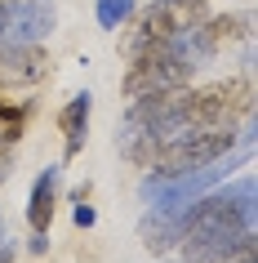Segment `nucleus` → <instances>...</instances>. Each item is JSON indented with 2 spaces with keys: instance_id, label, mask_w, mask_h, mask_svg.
<instances>
[{
  "instance_id": "nucleus-1",
  "label": "nucleus",
  "mask_w": 258,
  "mask_h": 263,
  "mask_svg": "<svg viewBox=\"0 0 258 263\" xmlns=\"http://www.w3.org/2000/svg\"><path fill=\"white\" fill-rule=\"evenodd\" d=\"M236 147V125H209V129H178L165 139H129L125 156L156 174H183V170L218 165Z\"/></svg>"
},
{
  "instance_id": "nucleus-2",
  "label": "nucleus",
  "mask_w": 258,
  "mask_h": 263,
  "mask_svg": "<svg viewBox=\"0 0 258 263\" xmlns=\"http://www.w3.org/2000/svg\"><path fill=\"white\" fill-rule=\"evenodd\" d=\"M201 23H205V0H156V5H147V9L138 14L134 31L125 36V49L134 58V54H143L147 45L187 36V31L201 27Z\"/></svg>"
},
{
  "instance_id": "nucleus-3",
  "label": "nucleus",
  "mask_w": 258,
  "mask_h": 263,
  "mask_svg": "<svg viewBox=\"0 0 258 263\" xmlns=\"http://www.w3.org/2000/svg\"><path fill=\"white\" fill-rule=\"evenodd\" d=\"M49 76V54L41 45L0 41V89H27Z\"/></svg>"
},
{
  "instance_id": "nucleus-4",
  "label": "nucleus",
  "mask_w": 258,
  "mask_h": 263,
  "mask_svg": "<svg viewBox=\"0 0 258 263\" xmlns=\"http://www.w3.org/2000/svg\"><path fill=\"white\" fill-rule=\"evenodd\" d=\"M45 31H54V5H49V0H9V27H5V41L36 45Z\"/></svg>"
},
{
  "instance_id": "nucleus-5",
  "label": "nucleus",
  "mask_w": 258,
  "mask_h": 263,
  "mask_svg": "<svg viewBox=\"0 0 258 263\" xmlns=\"http://www.w3.org/2000/svg\"><path fill=\"white\" fill-rule=\"evenodd\" d=\"M89 111H94V98H89V94H76L67 107L58 111L63 152H67V156H81L85 152V139H89Z\"/></svg>"
},
{
  "instance_id": "nucleus-6",
  "label": "nucleus",
  "mask_w": 258,
  "mask_h": 263,
  "mask_svg": "<svg viewBox=\"0 0 258 263\" xmlns=\"http://www.w3.org/2000/svg\"><path fill=\"white\" fill-rule=\"evenodd\" d=\"M54 201H58V165H49L41 179H36V187H31V205H27L31 232H49V223H54Z\"/></svg>"
},
{
  "instance_id": "nucleus-7",
  "label": "nucleus",
  "mask_w": 258,
  "mask_h": 263,
  "mask_svg": "<svg viewBox=\"0 0 258 263\" xmlns=\"http://www.w3.org/2000/svg\"><path fill=\"white\" fill-rule=\"evenodd\" d=\"M241 36H249V18H231V14H223V18H209L205 27H196V41H201L205 54H218L223 45L241 41Z\"/></svg>"
},
{
  "instance_id": "nucleus-8",
  "label": "nucleus",
  "mask_w": 258,
  "mask_h": 263,
  "mask_svg": "<svg viewBox=\"0 0 258 263\" xmlns=\"http://www.w3.org/2000/svg\"><path fill=\"white\" fill-rule=\"evenodd\" d=\"M178 228H183V214H161L156 210V219L143 223V246L161 254V250H169L178 241Z\"/></svg>"
},
{
  "instance_id": "nucleus-9",
  "label": "nucleus",
  "mask_w": 258,
  "mask_h": 263,
  "mask_svg": "<svg viewBox=\"0 0 258 263\" xmlns=\"http://www.w3.org/2000/svg\"><path fill=\"white\" fill-rule=\"evenodd\" d=\"M134 18V0H98V23L103 27H125Z\"/></svg>"
},
{
  "instance_id": "nucleus-10",
  "label": "nucleus",
  "mask_w": 258,
  "mask_h": 263,
  "mask_svg": "<svg viewBox=\"0 0 258 263\" xmlns=\"http://www.w3.org/2000/svg\"><path fill=\"white\" fill-rule=\"evenodd\" d=\"M18 134H23V111H14L9 103H0V152L9 143H18Z\"/></svg>"
},
{
  "instance_id": "nucleus-11",
  "label": "nucleus",
  "mask_w": 258,
  "mask_h": 263,
  "mask_svg": "<svg viewBox=\"0 0 258 263\" xmlns=\"http://www.w3.org/2000/svg\"><path fill=\"white\" fill-rule=\"evenodd\" d=\"M76 223H81V228H89V223H94V210L85 205V201H81V205H76Z\"/></svg>"
},
{
  "instance_id": "nucleus-12",
  "label": "nucleus",
  "mask_w": 258,
  "mask_h": 263,
  "mask_svg": "<svg viewBox=\"0 0 258 263\" xmlns=\"http://www.w3.org/2000/svg\"><path fill=\"white\" fill-rule=\"evenodd\" d=\"M5 27H9V0H0V41H5Z\"/></svg>"
},
{
  "instance_id": "nucleus-13",
  "label": "nucleus",
  "mask_w": 258,
  "mask_h": 263,
  "mask_svg": "<svg viewBox=\"0 0 258 263\" xmlns=\"http://www.w3.org/2000/svg\"><path fill=\"white\" fill-rule=\"evenodd\" d=\"M0 183H5V170H0Z\"/></svg>"
}]
</instances>
